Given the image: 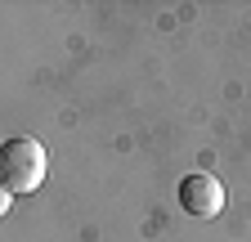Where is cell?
Returning a JSON list of instances; mask_svg holds the SVG:
<instances>
[{
  "label": "cell",
  "mask_w": 251,
  "mask_h": 242,
  "mask_svg": "<svg viewBox=\"0 0 251 242\" xmlns=\"http://www.w3.org/2000/svg\"><path fill=\"white\" fill-rule=\"evenodd\" d=\"M45 170H50V153H45L41 139L18 135V139H5V144H0V184H5L9 197L36 193L45 184Z\"/></svg>",
  "instance_id": "cell-1"
},
{
  "label": "cell",
  "mask_w": 251,
  "mask_h": 242,
  "mask_svg": "<svg viewBox=\"0 0 251 242\" xmlns=\"http://www.w3.org/2000/svg\"><path fill=\"white\" fill-rule=\"evenodd\" d=\"M179 206L188 211V216H198V220H211V216H220L225 211V184H220L215 175H206V170H193V175H184L179 179Z\"/></svg>",
  "instance_id": "cell-2"
},
{
  "label": "cell",
  "mask_w": 251,
  "mask_h": 242,
  "mask_svg": "<svg viewBox=\"0 0 251 242\" xmlns=\"http://www.w3.org/2000/svg\"><path fill=\"white\" fill-rule=\"evenodd\" d=\"M9 202H14V197L5 193V184H0V216H5V211H9Z\"/></svg>",
  "instance_id": "cell-3"
}]
</instances>
